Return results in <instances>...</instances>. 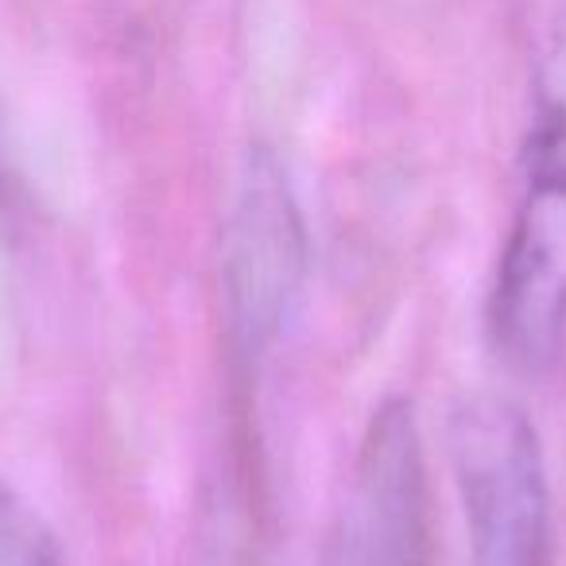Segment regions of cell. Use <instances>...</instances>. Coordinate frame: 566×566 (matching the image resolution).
Instances as JSON below:
<instances>
[{"label":"cell","instance_id":"6da1fadb","mask_svg":"<svg viewBox=\"0 0 566 566\" xmlns=\"http://www.w3.org/2000/svg\"><path fill=\"white\" fill-rule=\"evenodd\" d=\"M473 566H547L551 496L539 434L516 403L473 396L450 423Z\"/></svg>","mask_w":566,"mask_h":566},{"label":"cell","instance_id":"5b68a950","mask_svg":"<svg viewBox=\"0 0 566 566\" xmlns=\"http://www.w3.org/2000/svg\"><path fill=\"white\" fill-rule=\"evenodd\" d=\"M0 566H63L55 535L4 485H0Z\"/></svg>","mask_w":566,"mask_h":566},{"label":"cell","instance_id":"8992f818","mask_svg":"<svg viewBox=\"0 0 566 566\" xmlns=\"http://www.w3.org/2000/svg\"><path fill=\"white\" fill-rule=\"evenodd\" d=\"M539 117L566 120V20H563V28H558L555 43H551L547 63H543V78H539Z\"/></svg>","mask_w":566,"mask_h":566},{"label":"cell","instance_id":"7a4b0ae2","mask_svg":"<svg viewBox=\"0 0 566 566\" xmlns=\"http://www.w3.org/2000/svg\"><path fill=\"white\" fill-rule=\"evenodd\" d=\"M307 275V226L292 179L275 151L252 148L237 179L229 210L221 283L229 331L244 354H260L280 338Z\"/></svg>","mask_w":566,"mask_h":566},{"label":"cell","instance_id":"277c9868","mask_svg":"<svg viewBox=\"0 0 566 566\" xmlns=\"http://www.w3.org/2000/svg\"><path fill=\"white\" fill-rule=\"evenodd\" d=\"M566 334V179L527 175L493 287V338L516 369H547Z\"/></svg>","mask_w":566,"mask_h":566},{"label":"cell","instance_id":"3957f363","mask_svg":"<svg viewBox=\"0 0 566 566\" xmlns=\"http://www.w3.org/2000/svg\"><path fill=\"white\" fill-rule=\"evenodd\" d=\"M331 566H431L423 439L403 396L380 403L365 427Z\"/></svg>","mask_w":566,"mask_h":566}]
</instances>
